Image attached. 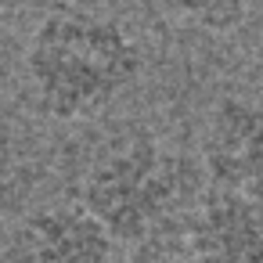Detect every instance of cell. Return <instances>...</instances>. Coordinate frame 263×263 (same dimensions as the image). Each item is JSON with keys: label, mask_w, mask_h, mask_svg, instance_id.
I'll list each match as a JSON object with an SVG mask.
<instances>
[{"label": "cell", "mask_w": 263, "mask_h": 263, "mask_svg": "<svg viewBox=\"0 0 263 263\" xmlns=\"http://www.w3.org/2000/svg\"><path fill=\"white\" fill-rule=\"evenodd\" d=\"M33 180H36L33 159L26 155L18 137L0 123V216L22 209V202L33 191Z\"/></svg>", "instance_id": "6"}, {"label": "cell", "mask_w": 263, "mask_h": 263, "mask_svg": "<svg viewBox=\"0 0 263 263\" xmlns=\"http://www.w3.org/2000/svg\"><path fill=\"white\" fill-rule=\"evenodd\" d=\"M72 4H87V8L105 11V8H126V4H137V0H72Z\"/></svg>", "instance_id": "9"}, {"label": "cell", "mask_w": 263, "mask_h": 263, "mask_svg": "<svg viewBox=\"0 0 263 263\" xmlns=\"http://www.w3.org/2000/svg\"><path fill=\"white\" fill-rule=\"evenodd\" d=\"M0 263H116V238L80 198L51 202L15 220Z\"/></svg>", "instance_id": "3"}, {"label": "cell", "mask_w": 263, "mask_h": 263, "mask_svg": "<svg viewBox=\"0 0 263 263\" xmlns=\"http://www.w3.org/2000/svg\"><path fill=\"white\" fill-rule=\"evenodd\" d=\"M18 4H29V0H0V8H18Z\"/></svg>", "instance_id": "10"}, {"label": "cell", "mask_w": 263, "mask_h": 263, "mask_svg": "<svg viewBox=\"0 0 263 263\" xmlns=\"http://www.w3.org/2000/svg\"><path fill=\"white\" fill-rule=\"evenodd\" d=\"M184 227H187V220H180L173 227H162V231H155L152 238H144L137 245H126V259L123 263H195Z\"/></svg>", "instance_id": "8"}, {"label": "cell", "mask_w": 263, "mask_h": 263, "mask_svg": "<svg viewBox=\"0 0 263 263\" xmlns=\"http://www.w3.org/2000/svg\"><path fill=\"white\" fill-rule=\"evenodd\" d=\"M166 4L180 22L202 33H231L249 18L256 0H166Z\"/></svg>", "instance_id": "7"}, {"label": "cell", "mask_w": 263, "mask_h": 263, "mask_svg": "<svg viewBox=\"0 0 263 263\" xmlns=\"http://www.w3.org/2000/svg\"><path fill=\"white\" fill-rule=\"evenodd\" d=\"M202 170L209 187L263 202V101L223 94L202 134Z\"/></svg>", "instance_id": "4"}, {"label": "cell", "mask_w": 263, "mask_h": 263, "mask_svg": "<svg viewBox=\"0 0 263 263\" xmlns=\"http://www.w3.org/2000/svg\"><path fill=\"white\" fill-rule=\"evenodd\" d=\"M22 69L40 116L83 123L112 108L141 80L144 51L112 15L65 0L29 33Z\"/></svg>", "instance_id": "1"}, {"label": "cell", "mask_w": 263, "mask_h": 263, "mask_svg": "<svg viewBox=\"0 0 263 263\" xmlns=\"http://www.w3.org/2000/svg\"><path fill=\"white\" fill-rule=\"evenodd\" d=\"M205 187L202 159L195 162L148 130H126L87 162L76 198L116 241L137 245L155 231L187 220Z\"/></svg>", "instance_id": "2"}, {"label": "cell", "mask_w": 263, "mask_h": 263, "mask_svg": "<svg viewBox=\"0 0 263 263\" xmlns=\"http://www.w3.org/2000/svg\"><path fill=\"white\" fill-rule=\"evenodd\" d=\"M184 231L195 263H263L259 198L223 187H205Z\"/></svg>", "instance_id": "5"}]
</instances>
